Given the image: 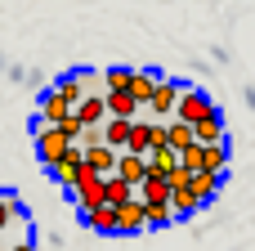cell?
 Returning a JSON list of instances; mask_svg holds the SVG:
<instances>
[{"mask_svg":"<svg viewBox=\"0 0 255 251\" xmlns=\"http://www.w3.org/2000/svg\"><path fill=\"white\" fill-rule=\"evenodd\" d=\"M31 135H36V157H40V166L49 171V166H58L76 144L58 130V126H40V121H31Z\"/></svg>","mask_w":255,"mask_h":251,"instance_id":"obj_1","label":"cell"},{"mask_svg":"<svg viewBox=\"0 0 255 251\" xmlns=\"http://www.w3.org/2000/svg\"><path fill=\"white\" fill-rule=\"evenodd\" d=\"M220 112V103L206 94V90H197V85H188L184 94H179V103H175V121H184V126H197V121H206V117H215Z\"/></svg>","mask_w":255,"mask_h":251,"instance_id":"obj_2","label":"cell"},{"mask_svg":"<svg viewBox=\"0 0 255 251\" xmlns=\"http://www.w3.org/2000/svg\"><path fill=\"white\" fill-rule=\"evenodd\" d=\"M184 90H188V81H170V76H161V81H157V94L148 99V121H170V117H175V103H179Z\"/></svg>","mask_w":255,"mask_h":251,"instance_id":"obj_3","label":"cell"},{"mask_svg":"<svg viewBox=\"0 0 255 251\" xmlns=\"http://www.w3.org/2000/svg\"><path fill=\"white\" fill-rule=\"evenodd\" d=\"M72 112H76V108H72L54 85H45V90H40V99H36V117H31V121H40V126H63Z\"/></svg>","mask_w":255,"mask_h":251,"instance_id":"obj_4","label":"cell"},{"mask_svg":"<svg viewBox=\"0 0 255 251\" xmlns=\"http://www.w3.org/2000/svg\"><path fill=\"white\" fill-rule=\"evenodd\" d=\"M161 144H166V121H148V117H139V121H134V130H130L126 153L148 157V153H152V148H161Z\"/></svg>","mask_w":255,"mask_h":251,"instance_id":"obj_5","label":"cell"},{"mask_svg":"<svg viewBox=\"0 0 255 251\" xmlns=\"http://www.w3.org/2000/svg\"><path fill=\"white\" fill-rule=\"evenodd\" d=\"M67 198H72V207L85 216V211H94V207H103V202H108V184H103V175L85 171V175H81V184H76Z\"/></svg>","mask_w":255,"mask_h":251,"instance_id":"obj_6","label":"cell"},{"mask_svg":"<svg viewBox=\"0 0 255 251\" xmlns=\"http://www.w3.org/2000/svg\"><path fill=\"white\" fill-rule=\"evenodd\" d=\"M81 175H85V157H81V148H72L58 166H49V180H54L63 193H72V189L81 184Z\"/></svg>","mask_w":255,"mask_h":251,"instance_id":"obj_7","label":"cell"},{"mask_svg":"<svg viewBox=\"0 0 255 251\" xmlns=\"http://www.w3.org/2000/svg\"><path fill=\"white\" fill-rule=\"evenodd\" d=\"M81 157H85V171H94V175H117V148H108V144H94V148H81Z\"/></svg>","mask_w":255,"mask_h":251,"instance_id":"obj_8","label":"cell"},{"mask_svg":"<svg viewBox=\"0 0 255 251\" xmlns=\"http://www.w3.org/2000/svg\"><path fill=\"white\" fill-rule=\"evenodd\" d=\"M18 225H27V207L18 202V193L0 189V238H4L9 229H18Z\"/></svg>","mask_w":255,"mask_h":251,"instance_id":"obj_9","label":"cell"},{"mask_svg":"<svg viewBox=\"0 0 255 251\" xmlns=\"http://www.w3.org/2000/svg\"><path fill=\"white\" fill-rule=\"evenodd\" d=\"M157 81H161V76H157L152 67H134V72H130V99H134L139 108H148V99L157 94Z\"/></svg>","mask_w":255,"mask_h":251,"instance_id":"obj_10","label":"cell"},{"mask_svg":"<svg viewBox=\"0 0 255 251\" xmlns=\"http://www.w3.org/2000/svg\"><path fill=\"white\" fill-rule=\"evenodd\" d=\"M170 211H175V225H179V220H193L202 211V202L188 184H170Z\"/></svg>","mask_w":255,"mask_h":251,"instance_id":"obj_11","label":"cell"},{"mask_svg":"<svg viewBox=\"0 0 255 251\" xmlns=\"http://www.w3.org/2000/svg\"><path fill=\"white\" fill-rule=\"evenodd\" d=\"M117 175L139 189V184L148 180V157H139V153H117Z\"/></svg>","mask_w":255,"mask_h":251,"instance_id":"obj_12","label":"cell"},{"mask_svg":"<svg viewBox=\"0 0 255 251\" xmlns=\"http://www.w3.org/2000/svg\"><path fill=\"white\" fill-rule=\"evenodd\" d=\"M139 202H148V207H170V180L148 171V180L139 184Z\"/></svg>","mask_w":255,"mask_h":251,"instance_id":"obj_13","label":"cell"},{"mask_svg":"<svg viewBox=\"0 0 255 251\" xmlns=\"http://www.w3.org/2000/svg\"><path fill=\"white\" fill-rule=\"evenodd\" d=\"M188 189L197 193V202H202V207H211V202L220 198V189H224V175H211V171H193Z\"/></svg>","mask_w":255,"mask_h":251,"instance_id":"obj_14","label":"cell"},{"mask_svg":"<svg viewBox=\"0 0 255 251\" xmlns=\"http://www.w3.org/2000/svg\"><path fill=\"white\" fill-rule=\"evenodd\" d=\"M148 220H143V202L130 198L126 207H117V234H143Z\"/></svg>","mask_w":255,"mask_h":251,"instance_id":"obj_15","label":"cell"},{"mask_svg":"<svg viewBox=\"0 0 255 251\" xmlns=\"http://www.w3.org/2000/svg\"><path fill=\"white\" fill-rule=\"evenodd\" d=\"M76 121H81V126H103V121H108V99H103V94H85V99L76 103Z\"/></svg>","mask_w":255,"mask_h":251,"instance_id":"obj_16","label":"cell"},{"mask_svg":"<svg viewBox=\"0 0 255 251\" xmlns=\"http://www.w3.org/2000/svg\"><path fill=\"white\" fill-rule=\"evenodd\" d=\"M81 220H85V229H90V234H103V238H108V234H117V207H108V202H103V207H94V211H85Z\"/></svg>","mask_w":255,"mask_h":251,"instance_id":"obj_17","label":"cell"},{"mask_svg":"<svg viewBox=\"0 0 255 251\" xmlns=\"http://www.w3.org/2000/svg\"><path fill=\"white\" fill-rule=\"evenodd\" d=\"M108 99V117H121V121H139L143 117V108L130 99V90H121V94H103Z\"/></svg>","mask_w":255,"mask_h":251,"instance_id":"obj_18","label":"cell"},{"mask_svg":"<svg viewBox=\"0 0 255 251\" xmlns=\"http://www.w3.org/2000/svg\"><path fill=\"white\" fill-rule=\"evenodd\" d=\"M148 171H152V175H166V180H170V175L179 171V153H175L170 144L152 148V153H148Z\"/></svg>","mask_w":255,"mask_h":251,"instance_id":"obj_19","label":"cell"},{"mask_svg":"<svg viewBox=\"0 0 255 251\" xmlns=\"http://www.w3.org/2000/svg\"><path fill=\"white\" fill-rule=\"evenodd\" d=\"M54 90H58V94H63L72 108H76V103L85 99V72H63V76L54 81Z\"/></svg>","mask_w":255,"mask_h":251,"instance_id":"obj_20","label":"cell"},{"mask_svg":"<svg viewBox=\"0 0 255 251\" xmlns=\"http://www.w3.org/2000/svg\"><path fill=\"white\" fill-rule=\"evenodd\" d=\"M130 130H134V121L108 117V126H103V144H108V148H117V153H126V144H130Z\"/></svg>","mask_w":255,"mask_h":251,"instance_id":"obj_21","label":"cell"},{"mask_svg":"<svg viewBox=\"0 0 255 251\" xmlns=\"http://www.w3.org/2000/svg\"><path fill=\"white\" fill-rule=\"evenodd\" d=\"M193 139H197V144H206V148H211V144H224V117L215 112V117L197 121V126H193Z\"/></svg>","mask_w":255,"mask_h":251,"instance_id":"obj_22","label":"cell"},{"mask_svg":"<svg viewBox=\"0 0 255 251\" xmlns=\"http://www.w3.org/2000/svg\"><path fill=\"white\" fill-rule=\"evenodd\" d=\"M206 148V144H202ZM202 171H211V175H224L229 171V139L224 144H211L206 153H202Z\"/></svg>","mask_w":255,"mask_h":251,"instance_id":"obj_23","label":"cell"},{"mask_svg":"<svg viewBox=\"0 0 255 251\" xmlns=\"http://www.w3.org/2000/svg\"><path fill=\"white\" fill-rule=\"evenodd\" d=\"M103 184H108V207H126L130 198H139V189H134V184H126L121 175H108Z\"/></svg>","mask_w":255,"mask_h":251,"instance_id":"obj_24","label":"cell"},{"mask_svg":"<svg viewBox=\"0 0 255 251\" xmlns=\"http://www.w3.org/2000/svg\"><path fill=\"white\" fill-rule=\"evenodd\" d=\"M130 72L134 67H108L99 81H103V94H121V90H130Z\"/></svg>","mask_w":255,"mask_h":251,"instance_id":"obj_25","label":"cell"},{"mask_svg":"<svg viewBox=\"0 0 255 251\" xmlns=\"http://www.w3.org/2000/svg\"><path fill=\"white\" fill-rule=\"evenodd\" d=\"M166 144H170L175 153H179V148H188V144H197V139H193V126H184V121H175V117H170V121H166Z\"/></svg>","mask_w":255,"mask_h":251,"instance_id":"obj_26","label":"cell"},{"mask_svg":"<svg viewBox=\"0 0 255 251\" xmlns=\"http://www.w3.org/2000/svg\"><path fill=\"white\" fill-rule=\"evenodd\" d=\"M143 220H148V229H170V225H175V211H170V207H148V202H143Z\"/></svg>","mask_w":255,"mask_h":251,"instance_id":"obj_27","label":"cell"},{"mask_svg":"<svg viewBox=\"0 0 255 251\" xmlns=\"http://www.w3.org/2000/svg\"><path fill=\"white\" fill-rule=\"evenodd\" d=\"M202 153H206L202 144H188V148H179V166H184V171H202Z\"/></svg>","mask_w":255,"mask_h":251,"instance_id":"obj_28","label":"cell"},{"mask_svg":"<svg viewBox=\"0 0 255 251\" xmlns=\"http://www.w3.org/2000/svg\"><path fill=\"white\" fill-rule=\"evenodd\" d=\"M58 130H63V135H67L72 144H81V130H85V126H81V121H76V112H72V117H67V121H63Z\"/></svg>","mask_w":255,"mask_h":251,"instance_id":"obj_29","label":"cell"},{"mask_svg":"<svg viewBox=\"0 0 255 251\" xmlns=\"http://www.w3.org/2000/svg\"><path fill=\"white\" fill-rule=\"evenodd\" d=\"M4 251H36V243H31V238H18V243H9Z\"/></svg>","mask_w":255,"mask_h":251,"instance_id":"obj_30","label":"cell"},{"mask_svg":"<svg viewBox=\"0 0 255 251\" xmlns=\"http://www.w3.org/2000/svg\"><path fill=\"white\" fill-rule=\"evenodd\" d=\"M4 76H9V81H27V72H22L18 63H9V67H4Z\"/></svg>","mask_w":255,"mask_h":251,"instance_id":"obj_31","label":"cell"},{"mask_svg":"<svg viewBox=\"0 0 255 251\" xmlns=\"http://www.w3.org/2000/svg\"><path fill=\"white\" fill-rule=\"evenodd\" d=\"M242 99H247V108H255V85H247V90H242Z\"/></svg>","mask_w":255,"mask_h":251,"instance_id":"obj_32","label":"cell"},{"mask_svg":"<svg viewBox=\"0 0 255 251\" xmlns=\"http://www.w3.org/2000/svg\"><path fill=\"white\" fill-rule=\"evenodd\" d=\"M4 67H9V58H4V54H0V72H4Z\"/></svg>","mask_w":255,"mask_h":251,"instance_id":"obj_33","label":"cell"}]
</instances>
